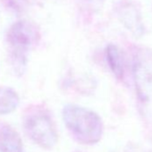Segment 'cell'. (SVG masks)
Listing matches in <instances>:
<instances>
[{
	"instance_id": "6da1fadb",
	"label": "cell",
	"mask_w": 152,
	"mask_h": 152,
	"mask_svg": "<svg viewBox=\"0 0 152 152\" xmlns=\"http://www.w3.org/2000/svg\"><path fill=\"white\" fill-rule=\"evenodd\" d=\"M64 125L72 138L81 144L98 143L103 135V122L94 111L82 106L67 104L62 111Z\"/></svg>"
},
{
	"instance_id": "7a4b0ae2",
	"label": "cell",
	"mask_w": 152,
	"mask_h": 152,
	"mask_svg": "<svg viewBox=\"0 0 152 152\" xmlns=\"http://www.w3.org/2000/svg\"><path fill=\"white\" fill-rule=\"evenodd\" d=\"M39 37L37 26L27 20L17 21L8 29L7 43L12 66L17 74H23L28 63V53L38 43Z\"/></svg>"
},
{
	"instance_id": "3957f363",
	"label": "cell",
	"mask_w": 152,
	"mask_h": 152,
	"mask_svg": "<svg viewBox=\"0 0 152 152\" xmlns=\"http://www.w3.org/2000/svg\"><path fill=\"white\" fill-rule=\"evenodd\" d=\"M132 74L140 111L147 121L152 123V49L137 48Z\"/></svg>"
},
{
	"instance_id": "277c9868",
	"label": "cell",
	"mask_w": 152,
	"mask_h": 152,
	"mask_svg": "<svg viewBox=\"0 0 152 152\" xmlns=\"http://www.w3.org/2000/svg\"><path fill=\"white\" fill-rule=\"evenodd\" d=\"M23 128L28 137L44 149H51L57 144L58 133L55 123L43 107H32L26 111Z\"/></svg>"
},
{
	"instance_id": "5b68a950",
	"label": "cell",
	"mask_w": 152,
	"mask_h": 152,
	"mask_svg": "<svg viewBox=\"0 0 152 152\" xmlns=\"http://www.w3.org/2000/svg\"><path fill=\"white\" fill-rule=\"evenodd\" d=\"M119 16L125 27L137 38L144 34V26L139 9L132 3L124 4L120 7Z\"/></svg>"
},
{
	"instance_id": "8992f818",
	"label": "cell",
	"mask_w": 152,
	"mask_h": 152,
	"mask_svg": "<svg viewBox=\"0 0 152 152\" xmlns=\"http://www.w3.org/2000/svg\"><path fill=\"white\" fill-rule=\"evenodd\" d=\"M0 152H23V145L18 132L9 124H0Z\"/></svg>"
},
{
	"instance_id": "52a82bcc",
	"label": "cell",
	"mask_w": 152,
	"mask_h": 152,
	"mask_svg": "<svg viewBox=\"0 0 152 152\" xmlns=\"http://www.w3.org/2000/svg\"><path fill=\"white\" fill-rule=\"evenodd\" d=\"M106 58L108 66L116 79L122 81L124 76V63L122 53L115 44H108L106 48Z\"/></svg>"
},
{
	"instance_id": "ba28073f",
	"label": "cell",
	"mask_w": 152,
	"mask_h": 152,
	"mask_svg": "<svg viewBox=\"0 0 152 152\" xmlns=\"http://www.w3.org/2000/svg\"><path fill=\"white\" fill-rule=\"evenodd\" d=\"M19 94L10 87H0V115H8L17 109Z\"/></svg>"
}]
</instances>
